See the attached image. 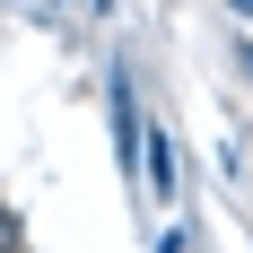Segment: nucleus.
Instances as JSON below:
<instances>
[{
  "label": "nucleus",
  "instance_id": "nucleus-1",
  "mask_svg": "<svg viewBox=\"0 0 253 253\" xmlns=\"http://www.w3.org/2000/svg\"><path fill=\"white\" fill-rule=\"evenodd\" d=\"M149 192H175V149L149 140Z\"/></svg>",
  "mask_w": 253,
  "mask_h": 253
},
{
  "label": "nucleus",
  "instance_id": "nucleus-3",
  "mask_svg": "<svg viewBox=\"0 0 253 253\" xmlns=\"http://www.w3.org/2000/svg\"><path fill=\"white\" fill-rule=\"evenodd\" d=\"M236 9H245V18H253V0H236Z\"/></svg>",
  "mask_w": 253,
  "mask_h": 253
},
{
  "label": "nucleus",
  "instance_id": "nucleus-2",
  "mask_svg": "<svg viewBox=\"0 0 253 253\" xmlns=\"http://www.w3.org/2000/svg\"><path fill=\"white\" fill-rule=\"evenodd\" d=\"M0 253H26V245H18V218H9V210H0Z\"/></svg>",
  "mask_w": 253,
  "mask_h": 253
}]
</instances>
